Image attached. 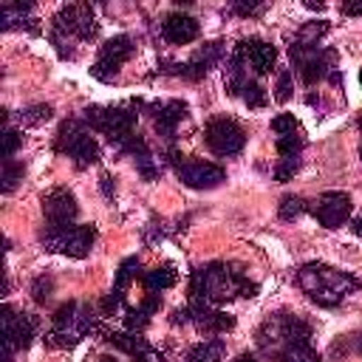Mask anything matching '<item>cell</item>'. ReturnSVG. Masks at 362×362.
<instances>
[{
	"instance_id": "obj_34",
	"label": "cell",
	"mask_w": 362,
	"mask_h": 362,
	"mask_svg": "<svg viewBox=\"0 0 362 362\" xmlns=\"http://www.w3.org/2000/svg\"><path fill=\"white\" fill-rule=\"evenodd\" d=\"M20 141H23V136H20L14 127L6 124V130H3V158H11L14 150L20 147Z\"/></svg>"
},
{
	"instance_id": "obj_14",
	"label": "cell",
	"mask_w": 362,
	"mask_h": 362,
	"mask_svg": "<svg viewBox=\"0 0 362 362\" xmlns=\"http://www.w3.org/2000/svg\"><path fill=\"white\" fill-rule=\"evenodd\" d=\"M42 215H45V226H54V229H65V226H74L76 223V215H79V206H76V198L68 187H54L42 195Z\"/></svg>"
},
{
	"instance_id": "obj_44",
	"label": "cell",
	"mask_w": 362,
	"mask_h": 362,
	"mask_svg": "<svg viewBox=\"0 0 362 362\" xmlns=\"http://www.w3.org/2000/svg\"><path fill=\"white\" fill-rule=\"evenodd\" d=\"M359 158H362V147H359Z\"/></svg>"
},
{
	"instance_id": "obj_25",
	"label": "cell",
	"mask_w": 362,
	"mask_h": 362,
	"mask_svg": "<svg viewBox=\"0 0 362 362\" xmlns=\"http://www.w3.org/2000/svg\"><path fill=\"white\" fill-rule=\"evenodd\" d=\"M184 356H187V362H221L226 356V342L218 337H209V339L189 345Z\"/></svg>"
},
{
	"instance_id": "obj_9",
	"label": "cell",
	"mask_w": 362,
	"mask_h": 362,
	"mask_svg": "<svg viewBox=\"0 0 362 362\" xmlns=\"http://www.w3.org/2000/svg\"><path fill=\"white\" fill-rule=\"evenodd\" d=\"M0 325H3V362H11L17 351H25L37 334V317L25 311H14L8 303L0 308Z\"/></svg>"
},
{
	"instance_id": "obj_35",
	"label": "cell",
	"mask_w": 362,
	"mask_h": 362,
	"mask_svg": "<svg viewBox=\"0 0 362 362\" xmlns=\"http://www.w3.org/2000/svg\"><path fill=\"white\" fill-rule=\"evenodd\" d=\"M297 170H300V158H280L277 167H274V178L277 181H288Z\"/></svg>"
},
{
	"instance_id": "obj_32",
	"label": "cell",
	"mask_w": 362,
	"mask_h": 362,
	"mask_svg": "<svg viewBox=\"0 0 362 362\" xmlns=\"http://www.w3.org/2000/svg\"><path fill=\"white\" fill-rule=\"evenodd\" d=\"M294 74L288 71V68H283L280 74H277V85H274V99L277 102H286V99H291V90H294Z\"/></svg>"
},
{
	"instance_id": "obj_23",
	"label": "cell",
	"mask_w": 362,
	"mask_h": 362,
	"mask_svg": "<svg viewBox=\"0 0 362 362\" xmlns=\"http://www.w3.org/2000/svg\"><path fill=\"white\" fill-rule=\"evenodd\" d=\"M34 14V6L31 3H11V0H6L3 6H0V25L6 28V31H11V28H28V31H37V20L31 17Z\"/></svg>"
},
{
	"instance_id": "obj_28",
	"label": "cell",
	"mask_w": 362,
	"mask_h": 362,
	"mask_svg": "<svg viewBox=\"0 0 362 362\" xmlns=\"http://www.w3.org/2000/svg\"><path fill=\"white\" fill-rule=\"evenodd\" d=\"M328 34V23L325 20H308V23H303L300 25V31L294 34V45H303V48H314V45H320V40Z\"/></svg>"
},
{
	"instance_id": "obj_6",
	"label": "cell",
	"mask_w": 362,
	"mask_h": 362,
	"mask_svg": "<svg viewBox=\"0 0 362 362\" xmlns=\"http://www.w3.org/2000/svg\"><path fill=\"white\" fill-rule=\"evenodd\" d=\"M85 124L90 130H99L116 150H122L136 136V102L130 105H90L85 110Z\"/></svg>"
},
{
	"instance_id": "obj_43",
	"label": "cell",
	"mask_w": 362,
	"mask_h": 362,
	"mask_svg": "<svg viewBox=\"0 0 362 362\" xmlns=\"http://www.w3.org/2000/svg\"><path fill=\"white\" fill-rule=\"evenodd\" d=\"M356 127H359V130H362V113H359V119H356Z\"/></svg>"
},
{
	"instance_id": "obj_10",
	"label": "cell",
	"mask_w": 362,
	"mask_h": 362,
	"mask_svg": "<svg viewBox=\"0 0 362 362\" xmlns=\"http://www.w3.org/2000/svg\"><path fill=\"white\" fill-rule=\"evenodd\" d=\"M288 54H291V62H294V71L300 74V79L305 85H314L325 76L334 74V59L337 54L331 48H322V45H314V48H303V45H288Z\"/></svg>"
},
{
	"instance_id": "obj_45",
	"label": "cell",
	"mask_w": 362,
	"mask_h": 362,
	"mask_svg": "<svg viewBox=\"0 0 362 362\" xmlns=\"http://www.w3.org/2000/svg\"><path fill=\"white\" fill-rule=\"evenodd\" d=\"M359 82H362V74H359Z\"/></svg>"
},
{
	"instance_id": "obj_39",
	"label": "cell",
	"mask_w": 362,
	"mask_h": 362,
	"mask_svg": "<svg viewBox=\"0 0 362 362\" xmlns=\"http://www.w3.org/2000/svg\"><path fill=\"white\" fill-rule=\"evenodd\" d=\"M99 181H102V192H105L107 198H113V192H116V184H113V178H110V175H102Z\"/></svg>"
},
{
	"instance_id": "obj_42",
	"label": "cell",
	"mask_w": 362,
	"mask_h": 362,
	"mask_svg": "<svg viewBox=\"0 0 362 362\" xmlns=\"http://www.w3.org/2000/svg\"><path fill=\"white\" fill-rule=\"evenodd\" d=\"M99 362H116V359H113V356H102Z\"/></svg>"
},
{
	"instance_id": "obj_40",
	"label": "cell",
	"mask_w": 362,
	"mask_h": 362,
	"mask_svg": "<svg viewBox=\"0 0 362 362\" xmlns=\"http://www.w3.org/2000/svg\"><path fill=\"white\" fill-rule=\"evenodd\" d=\"M354 235H359V238H362V215H359V218H354Z\"/></svg>"
},
{
	"instance_id": "obj_22",
	"label": "cell",
	"mask_w": 362,
	"mask_h": 362,
	"mask_svg": "<svg viewBox=\"0 0 362 362\" xmlns=\"http://www.w3.org/2000/svg\"><path fill=\"white\" fill-rule=\"evenodd\" d=\"M136 274H139V257H124L119 263V269H116V280H113L110 294L102 300V311L105 314H110V311L119 308V303L124 300V291L130 288V283L136 280Z\"/></svg>"
},
{
	"instance_id": "obj_16",
	"label": "cell",
	"mask_w": 362,
	"mask_h": 362,
	"mask_svg": "<svg viewBox=\"0 0 362 362\" xmlns=\"http://www.w3.org/2000/svg\"><path fill=\"white\" fill-rule=\"evenodd\" d=\"M272 130H274V144H277V156L280 158H300V150L305 147V136L300 122L291 113H280L272 119Z\"/></svg>"
},
{
	"instance_id": "obj_37",
	"label": "cell",
	"mask_w": 362,
	"mask_h": 362,
	"mask_svg": "<svg viewBox=\"0 0 362 362\" xmlns=\"http://www.w3.org/2000/svg\"><path fill=\"white\" fill-rule=\"evenodd\" d=\"M263 3H235L232 6V11L235 14H240V17H257V14H263Z\"/></svg>"
},
{
	"instance_id": "obj_31",
	"label": "cell",
	"mask_w": 362,
	"mask_h": 362,
	"mask_svg": "<svg viewBox=\"0 0 362 362\" xmlns=\"http://www.w3.org/2000/svg\"><path fill=\"white\" fill-rule=\"evenodd\" d=\"M17 181H23V164H17L14 158H3V192H11Z\"/></svg>"
},
{
	"instance_id": "obj_3",
	"label": "cell",
	"mask_w": 362,
	"mask_h": 362,
	"mask_svg": "<svg viewBox=\"0 0 362 362\" xmlns=\"http://www.w3.org/2000/svg\"><path fill=\"white\" fill-rule=\"evenodd\" d=\"M99 34L96 14L88 3H68L51 20V42L57 45L59 57L68 59V42H88Z\"/></svg>"
},
{
	"instance_id": "obj_7",
	"label": "cell",
	"mask_w": 362,
	"mask_h": 362,
	"mask_svg": "<svg viewBox=\"0 0 362 362\" xmlns=\"http://www.w3.org/2000/svg\"><path fill=\"white\" fill-rule=\"evenodd\" d=\"M54 150L57 153H65L68 158H74V164L79 170H85V167H90V164L99 161V144L90 136L85 119H65L59 124V130H57Z\"/></svg>"
},
{
	"instance_id": "obj_4",
	"label": "cell",
	"mask_w": 362,
	"mask_h": 362,
	"mask_svg": "<svg viewBox=\"0 0 362 362\" xmlns=\"http://www.w3.org/2000/svg\"><path fill=\"white\" fill-rule=\"evenodd\" d=\"M93 331H99V317L93 314V308L85 303L68 300L57 308L45 342L54 348H74L79 339H85Z\"/></svg>"
},
{
	"instance_id": "obj_27",
	"label": "cell",
	"mask_w": 362,
	"mask_h": 362,
	"mask_svg": "<svg viewBox=\"0 0 362 362\" xmlns=\"http://www.w3.org/2000/svg\"><path fill=\"white\" fill-rule=\"evenodd\" d=\"M107 342H110L113 348H119V351L130 354L133 359H136V356H141L144 351H150L147 339H144L141 334H136V331H113V334H107Z\"/></svg>"
},
{
	"instance_id": "obj_13",
	"label": "cell",
	"mask_w": 362,
	"mask_h": 362,
	"mask_svg": "<svg viewBox=\"0 0 362 362\" xmlns=\"http://www.w3.org/2000/svg\"><path fill=\"white\" fill-rule=\"evenodd\" d=\"M175 175L189 189H212L226 178V170L221 164H212L204 158H184L181 156L175 161Z\"/></svg>"
},
{
	"instance_id": "obj_18",
	"label": "cell",
	"mask_w": 362,
	"mask_h": 362,
	"mask_svg": "<svg viewBox=\"0 0 362 362\" xmlns=\"http://www.w3.org/2000/svg\"><path fill=\"white\" fill-rule=\"evenodd\" d=\"M223 48L221 42H206L204 48H198L187 62H173L170 68H164V74H175V76H184V79H201L206 76V71L221 59Z\"/></svg>"
},
{
	"instance_id": "obj_11",
	"label": "cell",
	"mask_w": 362,
	"mask_h": 362,
	"mask_svg": "<svg viewBox=\"0 0 362 362\" xmlns=\"http://www.w3.org/2000/svg\"><path fill=\"white\" fill-rule=\"evenodd\" d=\"M204 141H206V147H209L215 156H235V153L243 150L246 133H243V127H240L235 119H229V116H215V119H209L206 127H204Z\"/></svg>"
},
{
	"instance_id": "obj_17",
	"label": "cell",
	"mask_w": 362,
	"mask_h": 362,
	"mask_svg": "<svg viewBox=\"0 0 362 362\" xmlns=\"http://www.w3.org/2000/svg\"><path fill=\"white\" fill-rule=\"evenodd\" d=\"M187 311H189V322L201 331V334H223V331H232L235 328V317L209 305V303H201V300H189L187 303Z\"/></svg>"
},
{
	"instance_id": "obj_29",
	"label": "cell",
	"mask_w": 362,
	"mask_h": 362,
	"mask_svg": "<svg viewBox=\"0 0 362 362\" xmlns=\"http://www.w3.org/2000/svg\"><path fill=\"white\" fill-rule=\"evenodd\" d=\"M305 209H308L305 198H300V195H283V198H280V206H277V215H280L283 221H294V218H300Z\"/></svg>"
},
{
	"instance_id": "obj_33",
	"label": "cell",
	"mask_w": 362,
	"mask_h": 362,
	"mask_svg": "<svg viewBox=\"0 0 362 362\" xmlns=\"http://www.w3.org/2000/svg\"><path fill=\"white\" fill-rule=\"evenodd\" d=\"M48 119H51V105H34V107L20 113L23 124H40V122H48Z\"/></svg>"
},
{
	"instance_id": "obj_15",
	"label": "cell",
	"mask_w": 362,
	"mask_h": 362,
	"mask_svg": "<svg viewBox=\"0 0 362 362\" xmlns=\"http://www.w3.org/2000/svg\"><path fill=\"white\" fill-rule=\"evenodd\" d=\"M351 195L348 192H339V189H325L320 198H317V204L311 206V212H314V218L325 226V229H337V226H342L348 218H351Z\"/></svg>"
},
{
	"instance_id": "obj_21",
	"label": "cell",
	"mask_w": 362,
	"mask_h": 362,
	"mask_svg": "<svg viewBox=\"0 0 362 362\" xmlns=\"http://www.w3.org/2000/svg\"><path fill=\"white\" fill-rule=\"evenodd\" d=\"M184 116H187V102H181V99H170V102L156 105V107H153L156 133H158L164 141H173V139H175V127L181 124Z\"/></svg>"
},
{
	"instance_id": "obj_41",
	"label": "cell",
	"mask_w": 362,
	"mask_h": 362,
	"mask_svg": "<svg viewBox=\"0 0 362 362\" xmlns=\"http://www.w3.org/2000/svg\"><path fill=\"white\" fill-rule=\"evenodd\" d=\"M235 362H255V356H252V354H240Z\"/></svg>"
},
{
	"instance_id": "obj_2",
	"label": "cell",
	"mask_w": 362,
	"mask_h": 362,
	"mask_svg": "<svg viewBox=\"0 0 362 362\" xmlns=\"http://www.w3.org/2000/svg\"><path fill=\"white\" fill-rule=\"evenodd\" d=\"M297 283L305 291V297L322 308L339 305L351 291L359 288V280L351 272L325 266V263H305L297 272Z\"/></svg>"
},
{
	"instance_id": "obj_1",
	"label": "cell",
	"mask_w": 362,
	"mask_h": 362,
	"mask_svg": "<svg viewBox=\"0 0 362 362\" xmlns=\"http://www.w3.org/2000/svg\"><path fill=\"white\" fill-rule=\"evenodd\" d=\"M255 294H257V286L246 274H240L232 263L215 260L195 269L189 277V300H201L209 305H218L232 297H255Z\"/></svg>"
},
{
	"instance_id": "obj_38",
	"label": "cell",
	"mask_w": 362,
	"mask_h": 362,
	"mask_svg": "<svg viewBox=\"0 0 362 362\" xmlns=\"http://www.w3.org/2000/svg\"><path fill=\"white\" fill-rule=\"evenodd\" d=\"M339 11H342V14H348V17H362V0L342 3V6H339Z\"/></svg>"
},
{
	"instance_id": "obj_5",
	"label": "cell",
	"mask_w": 362,
	"mask_h": 362,
	"mask_svg": "<svg viewBox=\"0 0 362 362\" xmlns=\"http://www.w3.org/2000/svg\"><path fill=\"white\" fill-rule=\"evenodd\" d=\"M311 339V325L297 317V314H272L260 328H257V348L269 356H280L283 351L294 348V345H308Z\"/></svg>"
},
{
	"instance_id": "obj_8",
	"label": "cell",
	"mask_w": 362,
	"mask_h": 362,
	"mask_svg": "<svg viewBox=\"0 0 362 362\" xmlns=\"http://www.w3.org/2000/svg\"><path fill=\"white\" fill-rule=\"evenodd\" d=\"M40 240L48 252H59L68 257H85L96 240V226L93 223H74L65 229H54V226H42Z\"/></svg>"
},
{
	"instance_id": "obj_19",
	"label": "cell",
	"mask_w": 362,
	"mask_h": 362,
	"mask_svg": "<svg viewBox=\"0 0 362 362\" xmlns=\"http://www.w3.org/2000/svg\"><path fill=\"white\" fill-rule=\"evenodd\" d=\"M238 48L243 51V59L246 65H252L255 74H272L274 65H277V48L260 37H249V40H240Z\"/></svg>"
},
{
	"instance_id": "obj_36",
	"label": "cell",
	"mask_w": 362,
	"mask_h": 362,
	"mask_svg": "<svg viewBox=\"0 0 362 362\" xmlns=\"http://www.w3.org/2000/svg\"><path fill=\"white\" fill-rule=\"evenodd\" d=\"M51 288H54V283L45 280V277H37V280L31 283V294H34L37 303H45V300L51 297Z\"/></svg>"
},
{
	"instance_id": "obj_24",
	"label": "cell",
	"mask_w": 362,
	"mask_h": 362,
	"mask_svg": "<svg viewBox=\"0 0 362 362\" xmlns=\"http://www.w3.org/2000/svg\"><path fill=\"white\" fill-rule=\"evenodd\" d=\"M158 308H161V297H158V294H144V300H141L139 305H133V308L124 311V328L141 334V331L150 325V317H153Z\"/></svg>"
},
{
	"instance_id": "obj_26",
	"label": "cell",
	"mask_w": 362,
	"mask_h": 362,
	"mask_svg": "<svg viewBox=\"0 0 362 362\" xmlns=\"http://www.w3.org/2000/svg\"><path fill=\"white\" fill-rule=\"evenodd\" d=\"M175 280H178V272H175L173 263H161V266H156V269L141 274V286H144L147 294H158V291L175 286Z\"/></svg>"
},
{
	"instance_id": "obj_12",
	"label": "cell",
	"mask_w": 362,
	"mask_h": 362,
	"mask_svg": "<svg viewBox=\"0 0 362 362\" xmlns=\"http://www.w3.org/2000/svg\"><path fill=\"white\" fill-rule=\"evenodd\" d=\"M133 51H136V45H133V40H130L127 34L110 37V40L99 48V57H96V62L90 65V76L99 79V82H110V79L119 74V68L133 57Z\"/></svg>"
},
{
	"instance_id": "obj_20",
	"label": "cell",
	"mask_w": 362,
	"mask_h": 362,
	"mask_svg": "<svg viewBox=\"0 0 362 362\" xmlns=\"http://www.w3.org/2000/svg\"><path fill=\"white\" fill-rule=\"evenodd\" d=\"M198 34H201L198 20L189 17V14H184V11H173L161 23V37L167 42H173V45H187V42L198 40Z\"/></svg>"
},
{
	"instance_id": "obj_30",
	"label": "cell",
	"mask_w": 362,
	"mask_h": 362,
	"mask_svg": "<svg viewBox=\"0 0 362 362\" xmlns=\"http://www.w3.org/2000/svg\"><path fill=\"white\" fill-rule=\"evenodd\" d=\"M277 362H322L320 359V354L311 348V342L308 345H294V348H288V351H283L280 356H277Z\"/></svg>"
}]
</instances>
